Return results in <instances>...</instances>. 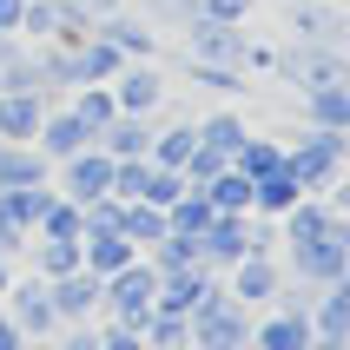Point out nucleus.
<instances>
[{
	"instance_id": "1",
	"label": "nucleus",
	"mask_w": 350,
	"mask_h": 350,
	"mask_svg": "<svg viewBox=\"0 0 350 350\" xmlns=\"http://www.w3.org/2000/svg\"><path fill=\"white\" fill-rule=\"evenodd\" d=\"M185 331H192V350H252V304H238L232 291H205L185 311Z\"/></svg>"
},
{
	"instance_id": "2",
	"label": "nucleus",
	"mask_w": 350,
	"mask_h": 350,
	"mask_svg": "<svg viewBox=\"0 0 350 350\" xmlns=\"http://www.w3.org/2000/svg\"><path fill=\"white\" fill-rule=\"evenodd\" d=\"M291 271L304 278V284H344V271H350V225L331 212V225L317 238H304V245H291Z\"/></svg>"
},
{
	"instance_id": "3",
	"label": "nucleus",
	"mask_w": 350,
	"mask_h": 350,
	"mask_svg": "<svg viewBox=\"0 0 350 350\" xmlns=\"http://www.w3.org/2000/svg\"><path fill=\"white\" fill-rule=\"evenodd\" d=\"M152 291H159V271L146 265V258H133V265H119L113 278H106V311H113V324H126V331H146V317H152Z\"/></svg>"
},
{
	"instance_id": "4",
	"label": "nucleus",
	"mask_w": 350,
	"mask_h": 350,
	"mask_svg": "<svg viewBox=\"0 0 350 350\" xmlns=\"http://www.w3.org/2000/svg\"><path fill=\"white\" fill-rule=\"evenodd\" d=\"M337 165H344V139L324 133V126H317L297 152H284V172H291L304 192H331V185H337Z\"/></svg>"
},
{
	"instance_id": "5",
	"label": "nucleus",
	"mask_w": 350,
	"mask_h": 350,
	"mask_svg": "<svg viewBox=\"0 0 350 350\" xmlns=\"http://www.w3.org/2000/svg\"><path fill=\"white\" fill-rule=\"evenodd\" d=\"M46 297H53L59 324H86V317L99 311V297H106V278H93L79 265V271H66V278H46Z\"/></svg>"
},
{
	"instance_id": "6",
	"label": "nucleus",
	"mask_w": 350,
	"mask_h": 350,
	"mask_svg": "<svg viewBox=\"0 0 350 350\" xmlns=\"http://www.w3.org/2000/svg\"><path fill=\"white\" fill-rule=\"evenodd\" d=\"M7 317L20 324V337L33 344V337H46V331H59V317H53V297H46V278H14L7 284Z\"/></svg>"
},
{
	"instance_id": "7",
	"label": "nucleus",
	"mask_w": 350,
	"mask_h": 350,
	"mask_svg": "<svg viewBox=\"0 0 350 350\" xmlns=\"http://www.w3.org/2000/svg\"><path fill=\"white\" fill-rule=\"evenodd\" d=\"M304 317H311V337L344 344L350 337V284H324L317 297H304Z\"/></svg>"
},
{
	"instance_id": "8",
	"label": "nucleus",
	"mask_w": 350,
	"mask_h": 350,
	"mask_svg": "<svg viewBox=\"0 0 350 350\" xmlns=\"http://www.w3.org/2000/svg\"><path fill=\"white\" fill-rule=\"evenodd\" d=\"M99 192H113V159L79 146V152L66 159V198H73V205H86V198H99Z\"/></svg>"
},
{
	"instance_id": "9",
	"label": "nucleus",
	"mask_w": 350,
	"mask_h": 350,
	"mask_svg": "<svg viewBox=\"0 0 350 350\" xmlns=\"http://www.w3.org/2000/svg\"><path fill=\"white\" fill-rule=\"evenodd\" d=\"M225 291L238 297V304H265V297H278L284 291V271H278L271 258H238L232 265V284Z\"/></svg>"
},
{
	"instance_id": "10",
	"label": "nucleus",
	"mask_w": 350,
	"mask_h": 350,
	"mask_svg": "<svg viewBox=\"0 0 350 350\" xmlns=\"http://www.w3.org/2000/svg\"><path fill=\"white\" fill-rule=\"evenodd\" d=\"M133 258H139V245L126 232H86L79 238V265H86L93 278H113L119 265H133Z\"/></svg>"
},
{
	"instance_id": "11",
	"label": "nucleus",
	"mask_w": 350,
	"mask_h": 350,
	"mask_svg": "<svg viewBox=\"0 0 350 350\" xmlns=\"http://www.w3.org/2000/svg\"><path fill=\"white\" fill-rule=\"evenodd\" d=\"M93 139H106V146H99L106 159H146V146H152V133H146V126H139L133 113H126V119L113 113V119H106V126H99Z\"/></svg>"
},
{
	"instance_id": "12",
	"label": "nucleus",
	"mask_w": 350,
	"mask_h": 350,
	"mask_svg": "<svg viewBox=\"0 0 350 350\" xmlns=\"http://www.w3.org/2000/svg\"><path fill=\"white\" fill-rule=\"evenodd\" d=\"M27 185H46V152L7 146L0 152V192H27Z\"/></svg>"
},
{
	"instance_id": "13",
	"label": "nucleus",
	"mask_w": 350,
	"mask_h": 350,
	"mask_svg": "<svg viewBox=\"0 0 350 350\" xmlns=\"http://www.w3.org/2000/svg\"><path fill=\"white\" fill-rule=\"evenodd\" d=\"M27 252H33V278L79 271V238H27Z\"/></svg>"
},
{
	"instance_id": "14",
	"label": "nucleus",
	"mask_w": 350,
	"mask_h": 350,
	"mask_svg": "<svg viewBox=\"0 0 350 350\" xmlns=\"http://www.w3.org/2000/svg\"><path fill=\"white\" fill-rule=\"evenodd\" d=\"M297 198H304V185H297L284 165H278L271 178H252V212H271V218H278V212H291Z\"/></svg>"
},
{
	"instance_id": "15",
	"label": "nucleus",
	"mask_w": 350,
	"mask_h": 350,
	"mask_svg": "<svg viewBox=\"0 0 350 350\" xmlns=\"http://www.w3.org/2000/svg\"><path fill=\"white\" fill-rule=\"evenodd\" d=\"M198 192L212 198V212H252V178H245V172H232V165H225L218 178H205Z\"/></svg>"
},
{
	"instance_id": "16",
	"label": "nucleus",
	"mask_w": 350,
	"mask_h": 350,
	"mask_svg": "<svg viewBox=\"0 0 350 350\" xmlns=\"http://www.w3.org/2000/svg\"><path fill=\"white\" fill-rule=\"evenodd\" d=\"M119 232L146 252V245H159V238H165V212H159V205H146V198H133V205L119 212Z\"/></svg>"
},
{
	"instance_id": "17",
	"label": "nucleus",
	"mask_w": 350,
	"mask_h": 350,
	"mask_svg": "<svg viewBox=\"0 0 350 350\" xmlns=\"http://www.w3.org/2000/svg\"><path fill=\"white\" fill-rule=\"evenodd\" d=\"M278 218H284V238H291V245H304V238H317L324 225H331V205L304 192V198L291 205V212H278Z\"/></svg>"
},
{
	"instance_id": "18",
	"label": "nucleus",
	"mask_w": 350,
	"mask_h": 350,
	"mask_svg": "<svg viewBox=\"0 0 350 350\" xmlns=\"http://www.w3.org/2000/svg\"><path fill=\"white\" fill-rule=\"evenodd\" d=\"M86 139H93V133H86V126L66 113V119H46V126H40V152H46V159H73Z\"/></svg>"
},
{
	"instance_id": "19",
	"label": "nucleus",
	"mask_w": 350,
	"mask_h": 350,
	"mask_svg": "<svg viewBox=\"0 0 350 350\" xmlns=\"http://www.w3.org/2000/svg\"><path fill=\"white\" fill-rule=\"evenodd\" d=\"M33 133H40V99L7 93L0 99V139H33Z\"/></svg>"
},
{
	"instance_id": "20",
	"label": "nucleus",
	"mask_w": 350,
	"mask_h": 350,
	"mask_svg": "<svg viewBox=\"0 0 350 350\" xmlns=\"http://www.w3.org/2000/svg\"><path fill=\"white\" fill-rule=\"evenodd\" d=\"M33 238H86V218H79V205H73V198H53V205L40 212Z\"/></svg>"
},
{
	"instance_id": "21",
	"label": "nucleus",
	"mask_w": 350,
	"mask_h": 350,
	"mask_svg": "<svg viewBox=\"0 0 350 350\" xmlns=\"http://www.w3.org/2000/svg\"><path fill=\"white\" fill-rule=\"evenodd\" d=\"M139 337H146V350H185V344H192V331H185V317H172V311H152Z\"/></svg>"
},
{
	"instance_id": "22",
	"label": "nucleus",
	"mask_w": 350,
	"mask_h": 350,
	"mask_svg": "<svg viewBox=\"0 0 350 350\" xmlns=\"http://www.w3.org/2000/svg\"><path fill=\"white\" fill-rule=\"evenodd\" d=\"M192 192V185H185V172H172V165H152V172H146V205H159V212H165V205H172V198H185Z\"/></svg>"
},
{
	"instance_id": "23",
	"label": "nucleus",
	"mask_w": 350,
	"mask_h": 350,
	"mask_svg": "<svg viewBox=\"0 0 350 350\" xmlns=\"http://www.w3.org/2000/svg\"><path fill=\"white\" fill-rule=\"evenodd\" d=\"M152 99H159V79L152 73H126V79H119V93H113V106H119V113H146Z\"/></svg>"
},
{
	"instance_id": "24",
	"label": "nucleus",
	"mask_w": 350,
	"mask_h": 350,
	"mask_svg": "<svg viewBox=\"0 0 350 350\" xmlns=\"http://www.w3.org/2000/svg\"><path fill=\"white\" fill-rule=\"evenodd\" d=\"M192 146H198V133H192V126H178V133H165L159 146H146V159H152V165H172V172H178V165L192 159Z\"/></svg>"
},
{
	"instance_id": "25",
	"label": "nucleus",
	"mask_w": 350,
	"mask_h": 350,
	"mask_svg": "<svg viewBox=\"0 0 350 350\" xmlns=\"http://www.w3.org/2000/svg\"><path fill=\"white\" fill-rule=\"evenodd\" d=\"M238 139H245L238 119H205V126H198V146H212V152H225V159L238 152Z\"/></svg>"
},
{
	"instance_id": "26",
	"label": "nucleus",
	"mask_w": 350,
	"mask_h": 350,
	"mask_svg": "<svg viewBox=\"0 0 350 350\" xmlns=\"http://www.w3.org/2000/svg\"><path fill=\"white\" fill-rule=\"evenodd\" d=\"M113 113H119V106H113V93H79V106H73V119L86 126V133H99V126H106Z\"/></svg>"
},
{
	"instance_id": "27",
	"label": "nucleus",
	"mask_w": 350,
	"mask_h": 350,
	"mask_svg": "<svg viewBox=\"0 0 350 350\" xmlns=\"http://www.w3.org/2000/svg\"><path fill=\"white\" fill-rule=\"evenodd\" d=\"M344 119H350L344 93H337V86H317V126H324V133H344Z\"/></svg>"
},
{
	"instance_id": "28",
	"label": "nucleus",
	"mask_w": 350,
	"mask_h": 350,
	"mask_svg": "<svg viewBox=\"0 0 350 350\" xmlns=\"http://www.w3.org/2000/svg\"><path fill=\"white\" fill-rule=\"evenodd\" d=\"M113 66H119V53H113V46H86V59H79V73H86V79L113 73Z\"/></svg>"
},
{
	"instance_id": "29",
	"label": "nucleus",
	"mask_w": 350,
	"mask_h": 350,
	"mask_svg": "<svg viewBox=\"0 0 350 350\" xmlns=\"http://www.w3.org/2000/svg\"><path fill=\"white\" fill-rule=\"evenodd\" d=\"M99 350H146V337L126 331V324H113V331H99Z\"/></svg>"
},
{
	"instance_id": "30",
	"label": "nucleus",
	"mask_w": 350,
	"mask_h": 350,
	"mask_svg": "<svg viewBox=\"0 0 350 350\" xmlns=\"http://www.w3.org/2000/svg\"><path fill=\"white\" fill-rule=\"evenodd\" d=\"M0 350H27V337H20V324L7 311H0Z\"/></svg>"
},
{
	"instance_id": "31",
	"label": "nucleus",
	"mask_w": 350,
	"mask_h": 350,
	"mask_svg": "<svg viewBox=\"0 0 350 350\" xmlns=\"http://www.w3.org/2000/svg\"><path fill=\"white\" fill-rule=\"evenodd\" d=\"M20 20V0H0V27H14Z\"/></svg>"
},
{
	"instance_id": "32",
	"label": "nucleus",
	"mask_w": 350,
	"mask_h": 350,
	"mask_svg": "<svg viewBox=\"0 0 350 350\" xmlns=\"http://www.w3.org/2000/svg\"><path fill=\"white\" fill-rule=\"evenodd\" d=\"M238 7H245V0H212V14H238Z\"/></svg>"
},
{
	"instance_id": "33",
	"label": "nucleus",
	"mask_w": 350,
	"mask_h": 350,
	"mask_svg": "<svg viewBox=\"0 0 350 350\" xmlns=\"http://www.w3.org/2000/svg\"><path fill=\"white\" fill-rule=\"evenodd\" d=\"M7 284H14V271H7V258H0V297H7Z\"/></svg>"
},
{
	"instance_id": "34",
	"label": "nucleus",
	"mask_w": 350,
	"mask_h": 350,
	"mask_svg": "<svg viewBox=\"0 0 350 350\" xmlns=\"http://www.w3.org/2000/svg\"><path fill=\"white\" fill-rule=\"evenodd\" d=\"M304 350H344V344H324V337H311V344H304Z\"/></svg>"
},
{
	"instance_id": "35",
	"label": "nucleus",
	"mask_w": 350,
	"mask_h": 350,
	"mask_svg": "<svg viewBox=\"0 0 350 350\" xmlns=\"http://www.w3.org/2000/svg\"><path fill=\"white\" fill-rule=\"evenodd\" d=\"M27 350H53V344H40V337H33V344H27Z\"/></svg>"
}]
</instances>
